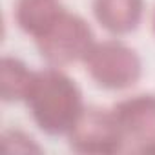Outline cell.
<instances>
[{"label": "cell", "mask_w": 155, "mask_h": 155, "mask_svg": "<svg viewBox=\"0 0 155 155\" xmlns=\"http://www.w3.org/2000/svg\"><path fill=\"white\" fill-rule=\"evenodd\" d=\"M82 64L99 88L111 91L131 88L142 75V60L139 53L120 38L95 42Z\"/></svg>", "instance_id": "cell-2"}, {"label": "cell", "mask_w": 155, "mask_h": 155, "mask_svg": "<svg viewBox=\"0 0 155 155\" xmlns=\"http://www.w3.org/2000/svg\"><path fill=\"white\" fill-rule=\"evenodd\" d=\"M37 49L49 66H68L82 62L95 44L91 26L77 13L68 9L38 37L35 38Z\"/></svg>", "instance_id": "cell-3"}, {"label": "cell", "mask_w": 155, "mask_h": 155, "mask_svg": "<svg viewBox=\"0 0 155 155\" xmlns=\"http://www.w3.org/2000/svg\"><path fill=\"white\" fill-rule=\"evenodd\" d=\"M91 11L108 33L122 37L139 28L144 15V0H93Z\"/></svg>", "instance_id": "cell-6"}, {"label": "cell", "mask_w": 155, "mask_h": 155, "mask_svg": "<svg viewBox=\"0 0 155 155\" xmlns=\"http://www.w3.org/2000/svg\"><path fill=\"white\" fill-rule=\"evenodd\" d=\"M137 151H142V153H155V131H151L150 135H146L144 139H140L137 142Z\"/></svg>", "instance_id": "cell-10"}, {"label": "cell", "mask_w": 155, "mask_h": 155, "mask_svg": "<svg viewBox=\"0 0 155 155\" xmlns=\"http://www.w3.org/2000/svg\"><path fill=\"white\" fill-rule=\"evenodd\" d=\"M2 144L9 153H28V151H42V148L35 142L31 135L22 130H8L2 135Z\"/></svg>", "instance_id": "cell-9"}, {"label": "cell", "mask_w": 155, "mask_h": 155, "mask_svg": "<svg viewBox=\"0 0 155 155\" xmlns=\"http://www.w3.org/2000/svg\"><path fill=\"white\" fill-rule=\"evenodd\" d=\"M151 31L155 35V9H153V15H151Z\"/></svg>", "instance_id": "cell-11"}, {"label": "cell", "mask_w": 155, "mask_h": 155, "mask_svg": "<svg viewBox=\"0 0 155 155\" xmlns=\"http://www.w3.org/2000/svg\"><path fill=\"white\" fill-rule=\"evenodd\" d=\"M126 140L139 142L151 131H155V93H135L130 95L111 108Z\"/></svg>", "instance_id": "cell-5"}, {"label": "cell", "mask_w": 155, "mask_h": 155, "mask_svg": "<svg viewBox=\"0 0 155 155\" xmlns=\"http://www.w3.org/2000/svg\"><path fill=\"white\" fill-rule=\"evenodd\" d=\"M71 150L79 153H117L124 148L126 137L111 110L86 106L68 133Z\"/></svg>", "instance_id": "cell-4"}, {"label": "cell", "mask_w": 155, "mask_h": 155, "mask_svg": "<svg viewBox=\"0 0 155 155\" xmlns=\"http://www.w3.org/2000/svg\"><path fill=\"white\" fill-rule=\"evenodd\" d=\"M24 102L35 124L48 135H68L86 108L81 88L57 66L35 71Z\"/></svg>", "instance_id": "cell-1"}, {"label": "cell", "mask_w": 155, "mask_h": 155, "mask_svg": "<svg viewBox=\"0 0 155 155\" xmlns=\"http://www.w3.org/2000/svg\"><path fill=\"white\" fill-rule=\"evenodd\" d=\"M35 79V71L17 57L6 55L2 58V71H0V93L6 102L24 101L31 82Z\"/></svg>", "instance_id": "cell-8"}, {"label": "cell", "mask_w": 155, "mask_h": 155, "mask_svg": "<svg viewBox=\"0 0 155 155\" xmlns=\"http://www.w3.org/2000/svg\"><path fill=\"white\" fill-rule=\"evenodd\" d=\"M60 0H17L13 17L17 26L33 38H38L64 11Z\"/></svg>", "instance_id": "cell-7"}]
</instances>
